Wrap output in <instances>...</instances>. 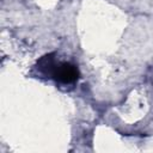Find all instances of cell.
Masks as SVG:
<instances>
[{
	"mask_svg": "<svg viewBox=\"0 0 153 153\" xmlns=\"http://www.w3.org/2000/svg\"><path fill=\"white\" fill-rule=\"evenodd\" d=\"M51 76L61 84H71L79 78V71L74 65L68 62H62L55 65Z\"/></svg>",
	"mask_w": 153,
	"mask_h": 153,
	"instance_id": "cell-1",
	"label": "cell"
}]
</instances>
